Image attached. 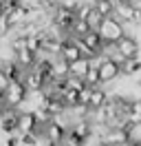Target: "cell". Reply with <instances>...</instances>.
Returning <instances> with one entry per match:
<instances>
[{
	"label": "cell",
	"mask_w": 141,
	"mask_h": 146,
	"mask_svg": "<svg viewBox=\"0 0 141 146\" xmlns=\"http://www.w3.org/2000/svg\"><path fill=\"white\" fill-rule=\"evenodd\" d=\"M97 29H99V33H101V38H104L106 42H117L119 38L126 36V31H123V22L117 18V16H106Z\"/></svg>",
	"instance_id": "2"
},
{
	"label": "cell",
	"mask_w": 141,
	"mask_h": 146,
	"mask_svg": "<svg viewBox=\"0 0 141 146\" xmlns=\"http://www.w3.org/2000/svg\"><path fill=\"white\" fill-rule=\"evenodd\" d=\"M86 84H90V86H99L101 84V75H99V69L97 66H90V71L86 73Z\"/></svg>",
	"instance_id": "15"
},
{
	"label": "cell",
	"mask_w": 141,
	"mask_h": 146,
	"mask_svg": "<svg viewBox=\"0 0 141 146\" xmlns=\"http://www.w3.org/2000/svg\"><path fill=\"white\" fill-rule=\"evenodd\" d=\"M117 51H121L126 58H137L139 55V42H137V38H132V36H126L119 38L117 40Z\"/></svg>",
	"instance_id": "5"
},
{
	"label": "cell",
	"mask_w": 141,
	"mask_h": 146,
	"mask_svg": "<svg viewBox=\"0 0 141 146\" xmlns=\"http://www.w3.org/2000/svg\"><path fill=\"white\" fill-rule=\"evenodd\" d=\"M101 20H104V16H101V13H99L97 9L90 11V16H88V22H90V27H93V29L99 27V25H101Z\"/></svg>",
	"instance_id": "16"
},
{
	"label": "cell",
	"mask_w": 141,
	"mask_h": 146,
	"mask_svg": "<svg viewBox=\"0 0 141 146\" xmlns=\"http://www.w3.org/2000/svg\"><path fill=\"white\" fill-rule=\"evenodd\" d=\"M16 60L24 69H31V66H35V62H38V53L35 51H31L29 46H24V49H20V51H16Z\"/></svg>",
	"instance_id": "11"
},
{
	"label": "cell",
	"mask_w": 141,
	"mask_h": 146,
	"mask_svg": "<svg viewBox=\"0 0 141 146\" xmlns=\"http://www.w3.org/2000/svg\"><path fill=\"white\" fill-rule=\"evenodd\" d=\"M95 2V9L101 13V16H115V9H117V5H115L113 0H93Z\"/></svg>",
	"instance_id": "13"
},
{
	"label": "cell",
	"mask_w": 141,
	"mask_h": 146,
	"mask_svg": "<svg viewBox=\"0 0 141 146\" xmlns=\"http://www.w3.org/2000/svg\"><path fill=\"white\" fill-rule=\"evenodd\" d=\"M90 29H93V27H90V22H88V20L77 18V20H75V25H73V29H70V33H73L75 38H82V36H86Z\"/></svg>",
	"instance_id": "14"
},
{
	"label": "cell",
	"mask_w": 141,
	"mask_h": 146,
	"mask_svg": "<svg viewBox=\"0 0 141 146\" xmlns=\"http://www.w3.org/2000/svg\"><path fill=\"white\" fill-rule=\"evenodd\" d=\"M134 7L137 5H132L130 0H123L117 5V9H115V16L121 20L123 25H132V20H134Z\"/></svg>",
	"instance_id": "7"
},
{
	"label": "cell",
	"mask_w": 141,
	"mask_h": 146,
	"mask_svg": "<svg viewBox=\"0 0 141 146\" xmlns=\"http://www.w3.org/2000/svg\"><path fill=\"white\" fill-rule=\"evenodd\" d=\"M90 66H93V60L86 58V55H82L75 62H70V73H73V75H79V78H86V73L90 71Z\"/></svg>",
	"instance_id": "10"
},
{
	"label": "cell",
	"mask_w": 141,
	"mask_h": 146,
	"mask_svg": "<svg viewBox=\"0 0 141 146\" xmlns=\"http://www.w3.org/2000/svg\"><path fill=\"white\" fill-rule=\"evenodd\" d=\"M141 71V60L139 58H126V62L121 64V75H137Z\"/></svg>",
	"instance_id": "12"
},
{
	"label": "cell",
	"mask_w": 141,
	"mask_h": 146,
	"mask_svg": "<svg viewBox=\"0 0 141 146\" xmlns=\"http://www.w3.org/2000/svg\"><path fill=\"white\" fill-rule=\"evenodd\" d=\"M26 98H29V89H26V84L22 80H11L9 86L5 89V102H7L9 106L22 109Z\"/></svg>",
	"instance_id": "1"
},
{
	"label": "cell",
	"mask_w": 141,
	"mask_h": 146,
	"mask_svg": "<svg viewBox=\"0 0 141 146\" xmlns=\"http://www.w3.org/2000/svg\"><path fill=\"white\" fill-rule=\"evenodd\" d=\"M9 82H11V80H9V75H7V71H5V69H2V66H0V89H2V91H5V89H7V86H9Z\"/></svg>",
	"instance_id": "17"
},
{
	"label": "cell",
	"mask_w": 141,
	"mask_h": 146,
	"mask_svg": "<svg viewBox=\"0 0 141 146\" xmlns=\"http://www.w3.org/2000/svg\"><path fill=\"white\" fill-rule=\"evenodd\" d=\"M97 69H99V75H101V84H108L117 80L119 75H121V64H117L110 58V55H99V64H97Z\"/></svg>",
	"instance_id": "3"
},
{
	"label": "cell",
	"mask_w": 141,
	"mask_h": 146,
	"mask_svg": "<svg viewBox=\"0 0 141 146\" xmlns=\"http://www.w3.org/2000/svg\"><path fill=\"white\" fill-rule=\"evenodd\" d=\"M132 25H141V5L134 7V20H132Z\"/></svg>",
	"instance_id": "18"
},
{
	"label": "cell",
	"mask_w": 141,
	"mask_h": 146,
	"mask_svg": "<svg viewBox=\"0 0 141 146\" xmlns=\"http://www.w3.org/2000/svg\"><path fill=\"white\" fill-rule=\"evenodd\" d=\"M69 75H70V62H66L64 58L57 55V58L53 60V78H55V80H66Z\"/></svg>",
	"instance_id": "9"
},
{
	"label": "cell",
	"mask_w": 141,
	"mask_h": 146,
	"mask_svg": "<svg viewBox=\"0 0 141 146\" xmlns=\"http://www.w3.org/2000/svg\"><path fill=\"white\" fill-rule=\"evenodd\" d=\"M44 133H46V135L53 139V144L57 146L62 139H64V135L69 133V128H64L62 124H57L55 119H51V122H46V124H44Z\"/></svg>",
	"instance_id": "8"
},
{
	"label": "cell",
	"mask_w": 141,
	"mask_h": 146,
	"mask_svg": "<svg viewBox=\"0 0 141 146\" xmlns=\"http://www.w3.org/2000/svg\"><path fill=\"white\" fill-rule=\"evenodd\" d=\"M132 111L141 113V98H132Z\"/></svg>",
	"instance_id": "19"
},
{
	"label": "cell",
	"mask_w": 141,
	"mask_h": 146,
	"mask_svg": "<svg viewBox=\"0 0 141 146\" xmlns=\"http://www.w3.org/2000/svg\"><path fill=\"white\" fill-rule=\"evenodd\" d=\"M22 82L26 84V89H29V93L31 91H40V89H44V75L35 66H31V69H26V73H24V78H22Z\"/></svg>",
	"instance_id": "6"
},
{
	"label": "cell",
	"mask_w": 141,
	"mask_h": 146,
	"mask_svg": "<svg viewBox=\"0 0 141 146\" xmlns=\"http://www.w3.org/2000/svg\"><path fill=\"white\" fill-rule=\"evenodd\" d=\"M106 144L108 146L132 144V128H110V131L106 133Z\"/></svg>",
	"instance_id": "4"
}]
</instances>
